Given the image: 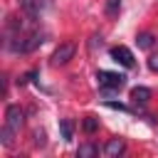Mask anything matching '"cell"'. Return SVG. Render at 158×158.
<instances>
[{"mask_svg": "<svg viewBox=\"0 0 158 158\" xmlns=\"http://www.w3.org/2000/svg\"><path fill=\"white\" fill-rule=\"evenodd\" d=\"M12 136H15V131L12 128H7V126H2V131H0V138H2V146H12Z\"/></svg>", "mask_w": 158, "mask_h": 158, "instance_id": "cell-13", "label": "cell"}, {"mask_svg": "<svg viewBox=\"0 0 158 158\" xmlns=\"http://www.w3.org/2000/svg\"><path fill=\"white\" fill-rule=\"evenodd\" d=\"M136 42H138V47H141V49H151V47H153V42H156V37H153L151 32H141V35L136 37Z\"/></svg>", "mask_w": 158, "mask_h": 158, "instance_id": "cell-9", "label": "cell"}, {"mask_svg": "<svg viewBox=\"0 0 158 158\" xmlns=\"http://www.w3.org/2000/svg\"><path fill=\"white\" fill-rule=\"evenodd\" d=\"M59 131H62V138L64 141H72V133H74V123L69 118H62L59 121Z\"/></svg>", "mask_w": 158, "mask_h": 158, "instance_id": "cell-10", "label": "cell"}, {"mask_svg": "<svg viewBox=\"0 0 158 158\" xmlns=\"http://www.w3.org/2000/svg\"><path fill=\"white\" fill-rule=\"evenodd\" d=\"M148 69L158 72V54H151V59H148Z\"/></svg>", "mask_w": 158, "mask_h": 158, "instance_id": "cell-15", "label": "cell"}, {"mask_svg": "<svg viewBox=\"0 0 158 158\" xmlns=\"http://www.w3.org/2000/svg\"><path fill=\"white\" fill-rule=\"evenodd\" d=\"M32 138H35V146H40V148L47 143V141H44V131H35V133H32Z\"/></svg>", "mask_w": 158, "mask_h": 158, "instance_id": "cell-14", "label": "cell"}, {"mask_svg": "<svg viewBox=\"0 0 158 158\" xmlns=\"http://www.w3.org/2000/svg\"><path fill=\"white\" fill-rule=\"evenodd\" d=\"M81 128H84L86 133H94V131L99 128V118H94V116H86V118L81 121Z\"/></svg>", "mask_w": 158, "mask_h": 158, "instance_id": "cell-11", "label": "cell"}, {"mask_svg": "<svg viewBox=\"0 0 158 158\" xmlns=\"http://www.w3.org/2000/svg\"><path fill=\"white\" fill-rule=\"evenodd\" d=\"M74 52H77V47L72 44V42H62L54 52H52V64L54 67H62V64H67L72 57H74Z\"/></svg>", "mask_w": 158, "mask_h": 158, "instance_id": "cell-3", "label": "cell"}, {"mask_svg": "<svg viewBox=\"0 0 158 158\" xmlns=\"http://www.w3.org/2000/svg\"><path fill=\"white\" fill-rule=\"evenodd\" d=\"M106 106H109V109H118V111H128V106H123V104H116V101H106Z\"/></svg>", "mask_w": 158, "mask_h": 158, "instance_id": "cell-16", "label": "cell"}, {"mask_svg": "<svg viewBox=\"0 0 158 158\" xmlns=\"http://www.w3.org/2000/svg\"><path fill=\"white\" fill-rule=\"evenodd\" d=\"M126 151V143H123V138H111L106 146H104V153L109 156V158H116V156H121Z\"/></svg>", "mask_w": 158, "mask_h": 158, "instance_id": "cell-5", "label": "cell"}, {"mask_svg": "<svg viewBox=\"0 0 158 158\" xmlns=\"http://www.w3.org/2000/svg\"><path fill=\"white\" fill-rule=\"evenodd\" d=\"M77 156L79 158H94V156H99V146L96 143H81L77 148Z\"/></svg>", "mask_w": 158, "mask_h": 158, "instance_id": "cell-7", "label": "cell"}, {"mask_svg": "<svg viewBox=\"0 0 158 158\" xmlns=\"http://www.w3.org/2000/svg\"><path fill=\"white\" fill-rule=\"evenodd\" d=\"M22 123H25V111H22L17 104H10V106L5 109V126L17 133V131L22 128Z\"/></svg>", "mask_w": 158, "mask_h": 158, "instance_id": "cell-2", "label": "cell"}, {"mask_svg": "<svg viewBox=\"0 0 158 158\" xmlns=\"http://www.w3.org/2000/svg\"><path fill=\"white\" fill-rule=\"evenodd\" d=\"M121 10V0H106V15L109 17H116Z\"/></svg>", "mask_w": 158, "mask_h": 158, "instance_id": "cell-12", "label": "cell"}, {"mask_svg": "<svg viewBox=\"0 0 158 158\" xmlns=\"http://www.w3.org/2000/svg\"><path fill=\"white\" fill-rule=\"evenodd\" d=\"M20 7H22L30 17H37V15H40V10H42L40 0H20Z\"/></svg>", "mask_w": 158, "mask_h": 158, "instance_id": "cell-8", "label": "cell"}, {"mask_svg": "<svg viewBox=\"0 0 158 158\" xmlns=\"http://www.w3.org/2000/svg\"><path fill=\"white\" fill-rule=\"evenodd\" d=\"M96 79H99V86H101V91H104L106 96H111L114 91H118V89L126 86V77H123V74H116V72H104V69H99V72H96Z\"/></svg>", "mask_w": 158, "mask_h": 158, "instance_id": "cell-1", "label": "cell"}, {"mask_svg": "<svg viewBox=\"0 0 158 158\" xmlns=\"http://www.w3.org/2000/svg\"><path fill=\"white\" fill-rule=\"evenodd\" d=\"M151 99V89L148 86H133L131 89V101L133 104H146Z\"/></svg>", "mask_w": 158, "mask_h": 158, "instance_id": "cell-6", "label": "cell"}, {"mask_svg": "<svg viewBox=\"0 0 158 158\" xmlns=\"http://www.w3.org/2000/svg\"><path fill=\"white\" fill-rule=\"evenodd\" d=\"M111 59L114 62H118L121 67H126V69H131L136 62H133V52L128 49V47H123V44H116V47H111Z\"/></svg>", "mask_w": 158, "mask_h": 158, "instance_id": "cell-4", "label": "cell"}]
</instances>
